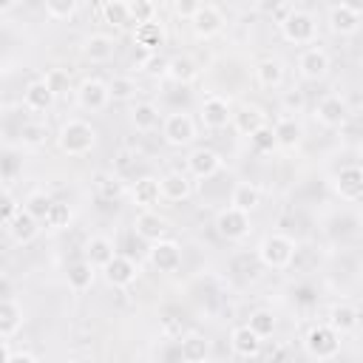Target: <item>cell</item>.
Returning a JSON list of instances; mask_svg holds the SVG:
<instances>
[{
	"instance_id": "6da1fadb",
	"label": "cell",
	"mask_w": 363,
	"mask_h": 363,
	"mask_svg": "<svg viewBox=\"0 0 363 363\" xmlns=\"http://www.w3.org/2000/svg\"><path fill=\"white\" fill-rule=\"evenodd\" d=\"M57 145L68 156H85L96 145V130L82 119H68L57 133Z\"/></svg>"
},
{
	"instance_id": "7a4b0ae2",
	"label": "cell",
	"mask_w": 363,
	"mask_h": 363,
	"mask_svg": "<svg viewBox=\"0 0 363 363\" xmlns=\"http://www.w3.org/2000/svg\"><path fill=\"white\" fill-rule=\"evenodd\" d=\"M258 258L269 269H286L295 258V241L284 233H269L258 244Z\"/></svg>"
},
{
	"instance_id": "3957f363",
	"label": "cell",
	"mask_w": 363,
	"mask_h": 363,
	"mask_svg": "<svg viewBox=\"0 0 363 363\" xmlns=\"http://www.w3.org/2000/svg\"><path fill=\"white\" fill-rule=\"evenodd\" d=\"M281 34L286 43H295V45H312L315 37H318V23L309 11L303 9H292L281 23Z\"/></svg>"
},
{
	"instance_id": "277c9868",
	"label": "cell",
	"mask_w": 363,
	"mask_h": 363,
	"mask_svg": "<svg viewBox=\"0 0 363 363\" xmlns=\"http://www.w3.org/2000/svg\"><path fill=\"white\" fill-rule=\"evenodd\" d=\"M303 346H306V352H309L315 360H332V357L340 352V337H337L326 323H320V326H312V329L306 332Z\"/></svg>"
},
{
	"instance_id": "5b68a950",
	"label": "cell",
	"mask_w": 363,
	"mask_h": 363,
	"mask_svg": "<svg viewBox=\"0 0 363 363\" xmlns=\"http://www.w3.org/2000/svg\"><path fill=\"white\" fill-rule=\"evenodd\" d=\"M326 23H329V31H332V34L349 37V34H354V31L360 28L363 11H360L357 6H352V3H335V6L329 9Z\"/></svg>"
},
{
	"instance_id": "8992f818",
	"label": "cell",
	"mask_w": 363,
	"mask_h": 363,
	"mask_svg": "<svg viewBox=\"0 0 363 363\" xmlns=\"http://www.w3.org/2000/svg\"><path fill=\"white\" fill-rule=\"evenodd\" d=\"M162 136L167 145L173 147H182V145H190L196 139V122L190 113H170L164 116L162 122Z\"/></svg>"
},
{
	"instance_id": "52a82bcc",
	"label": "cell",
	"mask_w": 363,
	"mask_h": 363,
	"mask_svg": "<svg viewBox=\"0 0 363 363\" xmlns=\"http://www.w3.org/2000/svg\"><path fill=\"white\" fill-rule=\"evenodd\" d=\"M190 26H193V31L199 34V37H216L221 28H224V14H221V9L218 6H213V3H199L196 6V11H193V17L187 20Z\"/></svg>"
},
{
	"instance_id": "ba28073f",
	"label": "cell",
	"mask_w": 363,
	"mask_h": 363,
	"mask_svg": "<svg viewBox=\"0 0 363 363\" xmlns=\"http://www.w3.org/2000/svg\"><path fill=\"white\" fill-rule=\"evenodd\" d=\"M216 230L227 241H241L250 233V213H241L235 207H224L216 216Z\"/></svg>"
},
{
	"instance_id": "9c48e42d",
	"label": "cell",
	"mask_w": 363,
	"mask_h": 363,
	"mask_svg": "<svg viewBox=\"0 0 363 363\" xmlns=\"http://www.w3.org/2000/svg\"><path fill=\"white\" fill-rule=\"evenodd\" d=\"M315 119L323 128H340L349 119V105L340 94H326L318 105H315Z\"/></svg>"
},
{
	"instance_id": "30bf717a",
	"label": "cell",
	"mask_w": 363,
	"mask_h": 363,
	"mask_svg": "<svg viewBox=\"0 0 363 363\" xmlns=\"http://www.w3.org/2000/svg\"><path fill=\"white\" fill-rule=\"evenodd\" d=\"M102 272H105V281H108L111 286H116V289H125V286H130V284L139 278L136 261L128 258V255H119V252L102 267Z\"/></svg>"
},
{
	"instance_id": "8fae6325",
	"label": "cell",
	"mask_w": 363,
	"mask_h": 363,
	"mask_svg": "<svg viewBox=\"0 0 363 363\" xmlns=\"http://www.w3.org/2000/svg\"><path fill=\"white\" fill-rule=\"evenodd\" d=\"M329 68H332V60L320 45H309L298 57V71L303 79H323L329 74Z\"/></svg>"
},
{
	"instance_id": "7c38bea8",
	"label": "cell",
	"mask_w": 363,
	"mask_h": 363,
	"mask_svg": "<svg viewBox=\"0 0 363 363\" xmlns=\"http://www.w3.org/2000/svg\"><path fill=\"white\" fill-rule=\"evenodd\" d=\"M77 102H79V108H85L91 113L105 111L108 102H111L108 82H102V79H82L79 88H77Z\"/></svg>"
},
{
	"instance_id": "4fadbf2b",
	"label": "cell",
	"mask_w": 363,
	"mask_h": 363,
	"mask_svg": "<svg viewBox=\"0 0 363 363\" xmlns=\"http://www.w3.org/2000/svg\"><path fill=\"white\" fill-rule=\"evenodd\" d=\"M335 193L346 201H360L363 196V170L357 164H346L335 173Z\"/></svg>"
},
{
	"instance_id": "5bb4252c",
	"label": "cell",
	"mask_w": 363,
	"mask_h": 363,
	"mask_svg": "<svg viewBox=\"0 0 363 363\" xmlns=\"http://www.w3.org/2000/svg\"><path fill=\"white\" fill-rule=\"evenodd\" d=\"M147 258L150 264L159 269V272H176L182 267V247L176 241H153L150 250H147Z\"/></svg>"
},
{
	"instance_id": "9a60e30c",
	"label": "cell",
	"mask_w": 363,
	"mask_h": 363,
	"mask_svg": "<svg viewBox=\"0 0 363 363\" xmlns=\"http://www.w3.org/2000/svg\"><path fill=\"white\" fill-rule=\"evenodd\" d=\"M218 170H221V156L216 150H210V147L190 150V156H187V173L193 179H210Z\"/></svg>"
},
{
	"instance_id": "2e32d148",
	"label": "cell",
	"mask_w": 363,
	"mask_h": 363,
	"mask_svg": "<svg viewBox=\"0 0 363 363\" xmlns=\"http://www.w3.org/2000/svg\"><path fill=\"white\" fill-rule=\"evenodd\" d=\"M230 119H233V111H230L224 96H207L201 102V122H204V128L221 130V128L230 125Z\"/></svg>"
},
{
	"instance_id": "e0dca14e",
	"label": "cell",
	"mask_w": 363,
	"mask_h": 363,
	"mask_svg": "<svg viewBox=\"0 0 363 363\" xmlns=\"http://www.w3.org/2000/svg\"><path fill=\"white\" fill-rule=\"evenodd\" d=\"M159 193H162V199H167V201H184V199H190V193H193V182H190L187 173L173 170V173H164V176L159 179Z\"/></svg>"
},
{
	"instance_id": "ac0fdd59",
	"label": "cell",
	"mask_w": 363,
	"mask_h": 363,
	"mask_svg": "<svg viewBox=\"0 0 363 363\" xmlns=\"http://www.w3.org/2000/svg\"><path fill=\"white\" fill-rule=\"evenodd\" d=\"M133 230H136L139 238L153 244V241H162V235L167 233V221L159 213H153V210H142L136 216V221H133Z\"/></svg>"
},
{
	"instance_id": "d6986e66",
	"label": "cell",
	"mask_w": 363,
	"mask_h": 363,
	"mask_svg": "<svg viewBox=\"0 0 363 363\" xmlns=\"http://www.w3.org/2000/svg\"><path fill=\"white\" fill-rule=\"evenodd\" d=\"M9 235H11L17 244H31V241L40 235V221L31 218L26 210L17 207V213H14L11 221H9Z\"/></svg>"
},
{
	"instance_id": "ffe728a7",
	"label": "cell",
	"mask_w": 363,
	"mask_h": 363,
	"mask_svg": "<svg viewBox=\"0 0 363 363\" xmlns=\"http://www.w3.org/2000/svg\"><path fill=\"white\" fill-rule=\"evenodd\" d=\"M82 252H85V264H91L94 269H102L116 252H113V244H111V238H105V235H91L88 241H85V247H82Z\"/></svg>"
},
{
	"instance_id": "44dd1931",
	"label": "cell",
	"mask_w": 363,
	"mask_h": 363,
	"mask_svg": "<svg viewBox=\"0 0 363 363\" xmlns=\"http://www.w3.org/2000/svg\"><path fill=\"white\" fill-rule=\"evenodd\" d=\"M326 326H329L337 337L354 332V329H357V309H354L352 303H335V306L329 309V320H326Z\"/></svg>"
},
{
	"instance_id": "7402d4cb",
	"label": "cell",
	"mask_w": 363,
	"mask_h": 363,
	"mask_svg": "<svg viewBox=\"0 0 363 363\" xmlns=\"http://www.w3.org/2000/svg\"><path fill=\"white\" fill-rule=\"evenodd\" d=\"M272 133H275V142L281 147H286V150H295L301 145V139H303V128H301V122L295 116H281L272 125Z\"/></svg>"
},
{
	"instance_id": "603a6c76",
	"label": "cell",
	"mask_w": 363,
	"mask_h": 363,
	"mask_svg": "<svg viewBox=\"0 0 363 363\" xmlns=\"http://www.w3.org/2000/svg\"><path fill=\"white\" fill-rule=\"evenodd\" d=\"M230 346H233V352L238 357H255L261 352V337L244 323V326H235L230 332Z\"/></svg>"
},
{
	"instance_id": "cb8c5ba5",
	"label": "cell",
	"mask_w": 363,
	"mask_h": 363,
	"mask_svg": "<svg viewBox=\"0 0 363 363\" xmlns=\"http://www.w3.org/2000/svg\"><path fill=\"white\" fill-rule=\"evenodd\" d=\"M233 128L241 133V136H252L258 128H264L267 125V119H264V111L258 108V105H244L241 111H235L233 113Z\"/></svg>"
},
{
	"instance_id": "d4e9b609",
	"label": "cell",
	"mask_w": 363,
	"mask_h": 363,
	"mask_svg": "<svg viewBox=\"0 0 363 363\" xmlns=\"http://www.w3.org/2000/svg\"><path fill=\"white\" fill-rule=\"evenodd\" d=\"M116 51V43L113 37L108 34H91L85 43H82V54L91 60V62H108Z\"/></svg>"
},
{
	"instance_id": "484cf974",
	"label": "cell",
	"mask_w": 363,
	"mask_h": 363,
	"mask_svg": "<svg viewBox=\"0 0 363 363\" xmlns=\"http://www.w3.org/2000/svg\"><path fill=\"white\" fill-rule=\"evenodd\" d=\"M164 77H170V79L179 82V85H190V82L199 77V68H196V62H193L187 54H176V57L167 60Z\"/></svg>"
},
{
	"instance_id": "4316f807",
	"label": "cell",
	"mask_w": 363,
	"mask_h": 363,
	"mask_svg": "<svg viewBox=\"0 0 363 363\" xmlns=\"http://www.w3.org/2000/svg\"><path fill=\"white\" fill-rule=\"evenodd\" d=\"M54 94L48 91V85L43 82V79H34V82H28V88L23 91V105L28 108V111H48L51 105H54Z\"/></svg>"
},
{
	"instance_id": "83f0119b",
	"label": "cell",
	"mask_w": 363,
	"mask_h": 363,
	"mask_svg": "<svg viewBox=\"0 0 363 363\" xmlns=\"http://www.w3.org/2000/svg\"><path fill=\"white\" fill-rule=\"evenodd\" d=\"M258 204H261V190H258L255 184L238 182V184L233 187V193H230V207H235V210H241V213H252Z\"/></svg>"
},
{
	"instance_id": "f1b7e54d",
	"label": "cell",
	"mask_w": 363,
	"mask_h": 363,
	"mask_svg": "<svg viewBox=\"0 0 363 363\" xmlns=\"http://www.w3.org/2000/svg\"><path fill=\"white\" fill-rule=\"evenodd\" d=\"M130 196H133V204H136V207L150 210V207L159 204V199H162V193H159V179H153V176L139 179V182L133 184Z\"/></svg>"
},
{
	"instance_id": "f546056e",
	"label": "cell",
	"mask_w": 363,
	"mask_h": 363,
	"mask_svg": "<svg viewBox=\"0 0 363 363\" xmlns=\"http://www.w3.org/2000/svg\"><path fill=\"white\" fill-rule=\"evenodd\" d=\"M179 354H182L184 363H204L207 354H210V343L201 335H196V332L193 335H184L179 340Z\"/></svg>"
},
{
	"instance_id": "4dcf8cb0",
	"label": "cell",
	"mask_w": 363,
	"mask_h": 363,
	"mask_svg": "<svg viewBox=\"0 0 363 363\" xmlns=\"http://www.w3.org/2000/svg\"><path fill=\"white\" fill-rule=\"evenodd\" d=\"M23 326V309L11 298H0V337L17 335Z\"/></svg>"
},
{
	"instance_id": "1f68e13d",
	"label": "cell",
	"mask_w": 363,
	"mask_h": 363,
	"mask_svg": "<svg viewBox=\"0 0 363 363\" xmlns=\"http://www.w3.org/2000/svg\"><path fill=\"white\" fill-rule=\"evenodd\" d=\"M130 125L139 130V133H147L159 125V108L153 102H136L133 111H130Z\"/></svg>"
},
{
	"instance_id": "d6a6232c",
	"label": "cell",
	"mask_w": 363,
	"mask_h": 363,
	"mask_svg": "<svg viewBox=\"0 0 363 363\" xmlns=\"http://www.w3.org/2000/svg\"><path fill=\"white\" fill-rule=\"evenodd\" d=\"M133 40L145 48V51H156L162 43H164V28H162V23H142V26H136V31H133Z\"/></svg>"
},
{
	"instance_id": "836d02e7",
	"label": "cell",
	"mask_w": 363,
	"mask_h": 363,
	"mask_svg": "<svg viewBox=\"0 0 363 363\" xmlns=\"http://www.w3.org/2000/svg\"><path fill=\"white\" fill-rule=\"evenodd\" d=\"M255 79H258V85H264V88H278V85L284 82V65H281V60H275V57L261 60V62L255 65Z\"/></svg>"
},
{
	"instance_id": "e575fe53",
	"label": "cell",
	"mask_w": 363,
	"mask_h": 363,
	"mask_svg": "<svg viewBox=\"0 0 363 363\" xmlns=\"http://www.w3.org/2000/svg\"><path fill=\"white\" fill-rule=\"evenodd\" d=\"M91 284H94V267L91 264L77 261L68 267V286L74 292H85V289H91Z\"/></svg>"
},
{
	"instance_id": "d590c367",
	"label": "cell",
	"mask_w": 363,
	"mask_h": 363,
	"mask_svg": "<svg viewBox=\"0 0 363 363\" xmlns=\"http://www.w3.org/2000/svg\"><path fill=\"white\" fill-rule=\"evenodd\" d=\"M102 20L113 28H125L130 23V14H128V3L125 0H108L102 6Z\"/></svg>"
},
{
	"instance_id": "8d00e7d4",
	"label": "cell",
	"mask_w": 363,
	"mask_h": 363,
	"mask_svg": "<svg viewBox=\"0 0 363 363\" xmlns=\"http://www.w3.org/2000/svg\"><path fill=\"white\" fill-rule=\"evenodd\" d=\"M261 340L264 337H269L272 332H275V326H278V320H275V315L269 312V309H255L252 315H250V323H247Z\"/></svg>"
},
{
	"instance_id": "74e56055",
	"label": "cell",
	"mask_w": 363,
	"mask_h": 363,
	"mask_svg": "<svg viewBox=\"0 0 363 363\" xmlns=\"http://www.w3.org/2000/svg\"><path fill=\"white\" fill-rule=\"evenodd\" d=\"M51 199L43 193V190H34V193H28V199H26V204H23V210L31 216V218H37V221H45V216H48V210H51Z\"/></svg>"
},
{
	"instance_id": "f35d334b",
	"label": "cell",
	"mask_w": 363,
	"mask_h": 363,
	"mask_svg": "<svg viewBox=\"0 0 363 363\" xmlns=\"http://www.w3.org/2000/svg\"><path fill=\"white\" fill-rule=\"evenodd\" d=\"M128 14H130V23H136V26L153 23L156 20V3H150V0H130L128 3Z\"/></svg>"
},
{
	"instance_id": "ab89813d",
	"label": "cell",
	"mask_w": 363,
	"mask_h": 363,
	"mask_svg": "<svg viewBox=\"0 0 363 363\" xmlns=\"http://www.w3.org/2000/svg\"><path fill=\"white\" fill-rule=\"evenodd\" d=\"M250 145H252V150H255V153H272V150L278 147V142H275V133H272V125H264V128H258V130L250 136Z\"/></svg>"
},
{
	"instance_id": "60d3db41",
	"label": "cell",
	"mask_w": 363,
	"mask_h": 363,
	"mask_svg": "<svg viewBox=\"0 0 363 363\" xmlns=\"http://www.w3.org/2000/svg\"><path fill=\"white\" fill-rule=\"evenodd\" d=\"M68 224H71V207L62 201H54L48 216H45V227L48 230H65Z\"/></svg>"
},
{
	"instance_id": "b9f144b4",
	"label": "cell",
	"mask_w": 363,
	"mask_h": 363,
	"mask_svg": "<svg viewBox=\"0 0 363 363\" xmlns=\"http://www.w3.org/2000/svg\"><path fill=\"white\" fill-rule=\"evenodd\" d=\"M77 9H79L77 0H45V14L51 20H68L77 14Z\"/></svg>"
},
{
	"instance_id": "7bdbcfd3",
	"label": "cell",
	"mask_w": 363,
	"mask_h": 363,
	"mask_svg": "<svg viewBox=\"0 0 363 363\" xmlns=\"http://www.w3.org/2000/svg\"><path fill=\"white\" fill-rule=\"evenodd\" d=\"M108 94H111V99L125 102V99H130V96L136 94V82H133L130 77H113V79L108 82Z\"/></svg>"
},
{
	"instance_id": "ee69618b",
	"label": "cell",
	"mask_w": 363,
	"mask_h": 363,
	"mask_svg": "<svg viewBox=\"0 0 363 363\" xmlns=\"http://www.w3.org/2000/svg\"><path fill=\"white\" fill-rule=\"evenodd\" d=\"M45 125H40V122H26L23 125V130H20V139H23V145H28V147H40L43 142H45Z\"/></svg>"
},
{
	"instance_id": "f6af8a7d",
	"label": "cell",
	"mask_w": 363,
	"mask_h": 363,
	"mask_svg": "<svg viewBox=\"0 0 363 363\" xmlns=\"http://www.w3.org/2000/svg\"><path fill=\"white\" fill-rule=\"evenodd\" d=\"M43 82L48 85V91H51L54 96H60V94H65V91H68V74H65V71H60V68L48 71V74L43 77Z\"/></svg>"
},
{
	"instance_id": "bcb514c9",
	"label": "cell",
	"mask_w": 363,
	"mask_h": 363,
	"mask_svg": "<svg viewBox=\"0 0 363 363\" xmlns=\"http://www.w3.org/2000/svg\"><path fill=\"white\" fill-rule=\"evenodd\" d=\"M14 213H17V201H14V196H11L9 190L0 187V224H9Z\"/></svg>"
},
{
	"instance_id": "7dc6e473",
	"label": "cell",
	"mask_w": 363,
	"mask_h": 363,
	"mask_svg": "<svg viewBox=\"0 0 363 363\" xmlns=\"http://www.w3.org/2000/svg\"><path fill=\"white\" fill-rule=\"evenodd\" d=\"M96 190H99L105 199H116V196L122 193V182H119V179H113V176H99Z\"/></svg>"
},
{
	"instance_id": "c3c4849f",
	"label": "cell",
	"mask_w": 363,
	"mask_h": 363,
	"mask_svg": "<svg viewBox=\"0 0 363 363\" xmlns=\"http://www.w3.org/2000/svg\"><path fill=\"white\" fill-rule=\"evenodd\" d=\"M164 68H167V60H164V57H159L156 51H153V54H147V60L142 62V71H147V74H164Z\"/></svg>"
},
{
	"instance_id": "681fc988",
	"label": "cell",
	"mask_w": 363,
	"mask_h": 363,
	"mask_svg": "<svg viewBox=\"0 0 363 363\" xmlns=\"http://www.w3.org/2000/svg\"><path fill=\"white\" fill-rule=\"evenodd\" d=\"M196 6H199V3H190V0H176V3H173V11H176V17L190 20V17H193V11H196Z\"/></svg>"
},
{
	"instance_id": "f907efd6",
	"label": "cell",
	"mask_w": 363,
	"mask_h": 363,
	"mask_svg": "<svg viewBox=\"0 0 363 363\" xmlns=\"http://www.w3.org/2000/svg\"><path fill=\"white\" fill-rule=\"evenodd\" d=\"M9 363H37V360H34V354H28V352H17V354L9 357Z\"/></svg>"
},
{
	"instance_id": "816d5d0a",
	"label": "cell",
	"mask_w": 363,
	"mask_h": 363,
	"mask_svg": "<svg viewBox=\"0 0 363 363\" xmlns=\"http://www.w3.org/2000/svg\"><path fill=\"white\" fill-rule=\"evenodd\" d=\"M9 357H11V349H9V340H6V337H0V363H9Z\"/></svg>"
},
{
	"instance_id": "f5cc1de1",
	"label": "cell",
	"mask_w": 363,
	"mask_h": 363,
	"mask_svg": "<svg viewBox=\"0 0 363 363\" xmlns=\"http://www.w3.org/2000/svg\"><path fill=\"white\" fill-rule=\"evenodd\" d=\"M17 9V0H0V14L3 11H14Z\"/></svg>"
},
{
	"instance_id": "db71d44e",
	"label": "cell",
	"mask_w": 363,
	"mask_h": 363,
	"mask_svg": "<svg viewBox=\"0 0 363 363\" xmlns=\"http://www.w3.org/2000/svg\"><path fill=\"white\" fill-rule=\"evenodd\" d=\"M286 105H295V108H298V105H301V94H289V96H286Z\"/></svg>"
}]
</instances>
